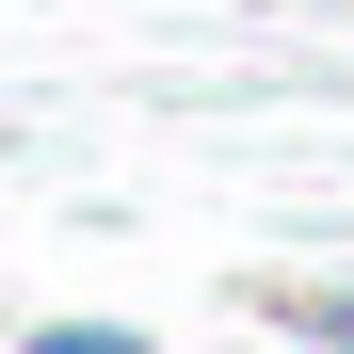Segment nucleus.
Masks as SVG:
<instances>
[{"mask_svg":"<svg viewBox=\"0 0 354 354\" xmlns=\"http://www.w3.org/2000/svg\"><path fill=\"white\" fill-rule=\"evenodd\" d=\"M17 354H161V338H145V322H81V306H48Z\"/></svg>","mask_w":354,"mask_h":354,"instance_id":"nucleus-2","label":"nucleus"},{"mask_svg":"<svg viewBox=\"0 0 354 354\" xmlns=\"http://www.w3.org/2000/svg\"><path fill=\"white\" fill-rule=\"evenodd\" d=\"M258 306L306 338V354H354V290H258Z\"/></svg>","mask_w":354,"mask_h":354,"instance_id":"nucleus-1","label":"nucleus"}]
</instances>
